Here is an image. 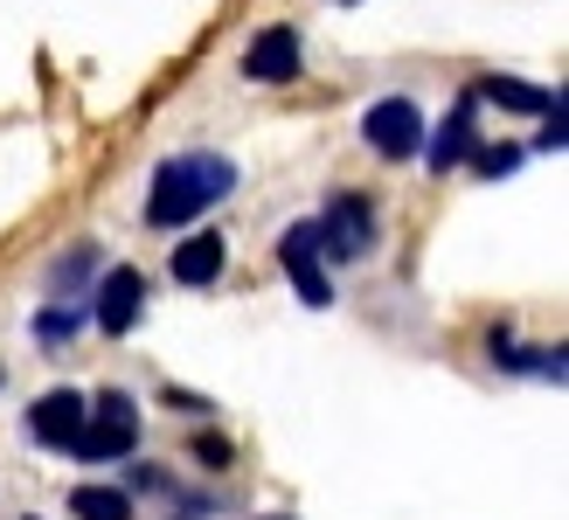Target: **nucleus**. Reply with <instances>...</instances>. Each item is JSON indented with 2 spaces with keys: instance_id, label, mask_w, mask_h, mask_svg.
Returning <instances> with one entry per match:
<instances>
[{
  "instance_id": "a211bd4d",
  "label": "nucleus",
  "mask_w": 569,
  "mask_h": 520,
  "mask_svg": "<svg viewBox=\"0 0 569 520\" xmlns=\"http://www.w3.org/2000/svg\"><path fill=\"white\" fill-rule=\"evenodd\" d=\"M340 8H355V0H340Z\"/></svg>"
},
{
  "instance_id": "1a4fd4ad",
  "label": "nucleus",
  "mask_w": 569,
  "mask_h": 520,
  "mask_svg": "<svg viewBox=\"0 0 569 520\" xmlns=\"http://www.w3.org/2000/svg\"><path fill=\"white\" fill-rule=\"evenodd\" d=\"M472 111H479V98L466 91L459 104L445 111L438 139H423V167H431V173H451V167H466V160H472V147H479V132H472Z\"/></svg>"
},
{
  "instance_id": "ddd939ff",
  "label": "nucleus",
  "mask_w": 569,
  "mask_h": 520,
  "mask_svg": "<svg viewBox=\"0 0 569 520\" xmlns=\"http://www.w3.org/2000/svg\"><path fill=\"white\" fill-rule=\"evenodd\" d=\"M70 333H77V306H49L42 320H36V340H42V347H63Z\"/></svg>"
},
{
  "instance_id": "0eeeda50",
  "label": "nucleus",
  "mask_w": 569,
  "mask_h": 520,
  "mask_svg": "<svg viewBox=\"0 0 569 520\" xmlns=\"http://www.w3.org/2000/svg\"><path fill=\"white\" fill-rule=\"evenodd\" d=\"M83 402L77 389H49V396H36L28 402V438H36L42 451H70L77 444V430H83Z\"/></svg>"
},
{
  "instance_id": "f3484780",
  "label": "nucleus",
  "mask_w": 569,
  "mask_h": 520,
  "mask_svg": "<svg viewBox=\"0 0 569 520\" xmlns=\"http://www.w3.org/2000/svg\"><path fill=\"white\" fill-rule=\"evenodd\" d=\"M132 486H139V493H160V486H167V472H153V466H139V472H132Z\"/></svg>"
},
{
  "instance_id": "423d86ee",
  "label": "nucleus",
  "mask_w": 569,
  "mask_h": 520,
  "mask_svg": "<svg viewBox=\"0 0 569 520\" xmlns=\"http://www.w3.org/2000/svg\"><path fill=\"white\" fill-rule=\"evenodd\" d=\"M278 264H284V278H292V292H299L306 306H327V299H333V271H327L320 243H312V222H292V229H284Z\"/></svg>"
},
{
  "instance_id": "2eb2a0df",
  "label": "nucleus",
  "mask_w": 569,
  "mask_h": 520,
  "mask_svg": "<svg viewBox=\"0 0 569 520\" xmlns=\"http://www.w3.org/2000/svg\"><path fill=\"white\" fill-rule=\"evenodd\" d=\"M194 458H202L209 472H230V458H237V444L222 438V430H202V438H194Z\"/></svg>"
},
{
  "instance_id": "7ed1b4c3",
  "label": "nucleus",
  "mask_w": 569,
  "mask_h": 520,
  "mask_svg": "<svg viewBox=\"0 0 569 520\" xmlns=\"http://www.w3.org/2000/svg\"><path fill=\"white\" fill-rule=\"evenodd\" d=\"M312 243H320L327 264H361L376 250V201L368 194H327V216L312 222Z\"/></svg>"
},
{
  "instance_id": "9b49d317",
  "label": "nucleus",
  "mask_w": 569,
  "mask_h": 520,
  "mask_svg": "<svg viewBox=\"0 0 569 520\" xmlns=\"http://www.w3.org/2000/svg\"><path fill=\"white\" fill-rule=\"evenodd\" d=\"M472 98L500 104V111H556L562 104V91H542V83H521V77H479Z\"/></svg>"
},
{
  "instance_id": "39448f33",
  "label": "nucleus",
  "mask_w": 569,
  "mask_h": 520,
  "mask_svg": "<svg viewBox=\"0 0 569 520\" xmlns=\"http://www.w3.org/2000/svg\"><path fill=\"white\" fill-rule=\"evenodd\" d=\"M139 312H147V278H139L132 264H111L104 284H98V299H91V327L119 340V333L139 327Z\"/></svg>"
},
{
  "instance_id": "6e6552de",
  "label": "nucleus",
  "mask_w": 569,
  "mask_h": 520,
  "mask_svg": "<svg viewBox=\"0 0 569 520\" xmlns=\"http://www.w3.org/2000/svg\"><path fill=\"white\" fill-rule=\"evenodd\" d=\"M299 28H264V36H250L243 49V77L250 83H292L299 77Z\"/></svg>"
},
{
  "instance_id": "f8f14e48",
  "label": "nucleus",
  "mask_w": 569,
  "mask_h": 520,
  "mask_svg": "<svg viewBox=\"0 0 569 520\" xmlns=\"http://www.w3.org/2000/svg\"><path fill=\"white\" fill-rule=\"evenodd\" d=\"M70 513L77 520H132V493H119V486H77Z\"/></svg>"
},
{
  "instance_id": "f03ea898",
  "label": "nucleus",
  "mask_w": 569,
  "mask_h": 520,
  "mask_svg": "<svg viewBox=\"0 0 569 520\" xmlns=\"http://www.w3.org/2000/svg\"><path fill=\"white\" fill-rule=\"evenodd\" d=\"M132 451H139V402L126 389H104L91 410H83V430H77L70 458H83V466H119Z\"/></svg>"
},
{
  "instance_id": "9d476101",
  "label": "nucleus",
  "mask_w": 569,
  "mask_h": 520,
  "mask_svg": "<svg viewBox=\"0 0 569 520\" xmlns=\"http://www.w3.org/2000/svg\"><path fill=\"white\" fill-rule=\"evenodd\" d=\"M222 264H230V243H222V229H194V237H181V250H174V284H216L222 278Z\"/></svg>"
},
{
  "instance_id": "6ab92c4d",
  "label": "nucleus",
  "mask_w": 569,
  "mask_h": 520,
  "mask_svg": "<svg viewBox=\"0 0 569 520\" xmlns=\"http://www.w3.org/2000/svg\"><path fill=\"white\" fill-rule=\"evenodd\" d=\"M28 520H36V513H28Z\"/></svg>"
},
{
  "instance_id": "4468645a",
  "label": "nucleus",
  "mask_w": 569,
  "mask_h": 520,
  "mask_svg": "<svg viewBox=\"0 0 569 520\" xmlns=\"http://www.w3.org/2000/svg\"><path fill=\"white\" fill-rule=\"evenodd\" d=\"M472 167L487 173V181H500V173L521 167V147H472Z\"/></svg>"
},
{
  "instance_id": "f257e3e1",
  "label": "nucleus",
  "mask_w": 569,
  "mask_h": 520,
  "mask_svg": "<svg viewBox=\"0 0 569 520\" xmlns=\"http://www.w3.org/2000/svg\"><path fill=\"white\" fill-rule=\"evenodd\" d=\"M230 188H237V160H222V153H174V160L153 167L147 222L153 229H188V222H202Z\"/></svg>"
},
{
  "instance_id": "20e7f679",
  "label": "nucleus",
  "mask_w": 569,
  "mask_h": 520,
  "mask_svg": "<svg viewBox=\"0 0 569 520\" xmlns=\"http://www.w3.org/2000/svg\"><path fill=\"white\" fill-rule=\"evenodd\" d=\"M361 139H368V153H382V160H417L423 153V111L410 98H376L361 111Z\"/></svg>"
},
{
  "instance_id": "dca6fc26",
  "label": "nucleus",
  "mask_w": 569,
  "mask_h": 520,
  "mask_svg": "<svg viewBox=\"0 0 569 520\" xmlns=\"http://www.w3.org/2000/svg\"><path fill=\"white\" fill-rule=\"evenodd\" d=\"M562 139H569V119L556 104V111H542V139H535V153H562Z\"/></svg>"
}]
</instances>
